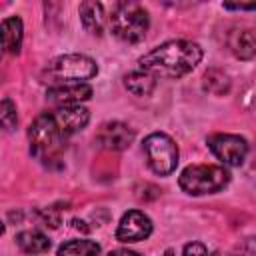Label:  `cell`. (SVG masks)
Instances as JSON below:
<instances>
[{
  "label": "cell",
  "mask_w": 256,
  "mask_h": 256,
  "mask_svg": "<svg viewBox=\"0 0 256 256\" xmlns=\"http://www.w3.org/2000/svg\"><path fill=\"white\" fill-rule=\"evenodd\" d=\"M108 256H140V254L134 252V250H128V248H116V250H112Z\"/></svg>",
  "instance_id": "cell-23"
},
{
  "label": "cell",
  "mask_w": 256,
  "mask_h": 256,
  "mask_svg": "<svg viewBox=\"0 0 256 256\" xmlns=\"http://www.w3.org/2000/svg\"><path fill=\"white\" fill-rule=\"evenodd\" d=\"M22 36H24V28H22V20L18 16H10V18L2 20V46L8 54L20 52Z\"/></svg>",
  "instance_id": "cell-13"
},
{
  "label": "cell",
  "mask_w": 256,
  "mask_h": 256,
  "mask_svg": "<svg viewBox=\"0 0 256 256\" xmlns=\"http://www.w3.org/2000/svg\"><path fill=\"white\" fill-rule=\"evenodd\" d=\"M16 244L26 254H44L50 248L48 236H44L38 230H24V232L16 234Z\"/></svg>",
  "instance_id": "cell-15"
},
{
  "label": "cell",
  "mask_w": 256,
  "mask_h": 256,
  "mask_svg": "<svg viewBox=\"0 0 256 256\" xmlns=\"http://www.w3.org/2000/svg\"><path fill=\"white\" fill-rule=\"evenodd\" d=\"M92 96V86L86 82H76V84H60L52 86L46 92L48 102L64 108V106H80V102L88 100Z\"/></svg>",
  "instance_id": "cell-10"
},
{
  "label": "cell",
  "mask_w": 256,
  "mask_h": 256,
  "mask_svg": "<svg viewBox=\"0 0 256 256\" xmlns=\"http://www.w3.org/2000/svg\"><path fill=\"white\" fill-rule=\"evenodd\" d=\"M230 180V174L224 166H214V164H194L182 170L178 184L184 192L192 196H202V194H212L222 190Z\"/></svg>",
  "instance_id": "cell-4"
},
{
  "label": "cell",
  "mask_w": 256,
  "mask_h": 256,
  "mask_svg": "<svg viewBox=\"0 0 256 256\" xmlns=\"http://www.w3.org/2000/svg\"><path fill=\"white\" fill-rule=\"evenodd\" d=\"M224 8H226V10H256V2H250V4H242V2L230 4V2H226Z\"/></svg>",
  "instance_id": "cell-22"
},
{
  "label": "cell",
  "mask_w": 256,
  "mask_h": 256,
  "mask_svg": "<svg viewBox=\"0 0 256 256\" xmlns=\"http://www.w3.org/2000/svg\"><path fill=\"white\" fill-rule=\"evenodd\" d=\"M142 148L146 152L148 166L158 176H168L176 170V166H178V146L168 134H162V132L148 134L144 138Z\"/></svg>",
  "instance_id": "cell-6"
},
{
  "label": "cell",
  "mask_w": 256,
  "mask_h": 256,
  "mask_svg": "<svg viewBox=\"0 0 256 256\" xmlns=\"http://www.w3.org/2000/svg\"><path fill=\"white\" fill-rule=\"evenodd\" d=\"M208 148L226 166H240L248 154V144L236 134H212L208 138Z\"/></svg>",
  "instance_id": "cell-7"
},
{
  "label": "cell",
  "mask_w": 256,
  "mask_h": 256,
  "mask_svg": "<svg viewBox=\"0 0 256 256\" xmlns=\"http://www.w3.org/2000/svg\"><path fill=\"white\" fill-rule=\"evenodd\" d=\"M204 88L210 90V92H214V94H224V92H228V88H230V80H228V76H226L224 72H220V70H210V72H206V76H204Z\"/></svg>",
  "instance_id": "cell-18"
},
{
  "label": "cell",
  "mask_w": 256,
  "mask_h": 256,
  "mask_svg": "<svg viewBox=\"0 0 256 256\" xmlns=\"http://www.w3.org/2000/svg\"><path fill=\"white\" fill-rule=\"evenodd\" d=\"M124 86L134 96H148V94H152V90L156 86V78L144 70H138V72H130L124 76Z\"/></svg>",
  "instance_id": "cell-16"
},
{
  "label": "cell",
  "mask_w": 256,
  "mask_h": 256,
  "mask_svg": "<svg viewBox=\"0 0 256 256\" xmlns=\"http://www.w3.org/2000/svg\"><path fill=\"white\" fill-rule=\"evenodd\" d=\"M52 116L66 138L72 136L74 132L82 130L90 120V112L82 106H64V108H58L56 112H52Z\"/></svg>",
  "instance_id": "cell-11"
},
{
  "label": "cell",
  "mask_w": 256,
  "mask_h": 256,
  "mask_svg": "<svg viewBox=\"0 0 256 256\" xmlns=\"http://www.w3.org/2000/svg\"><path fill=\"white\" fill-rule=\"evenodd\" d=\"M0 120H2V126L6 130H14L16 122H18V116H16V106L10 98H4L2 100V106H0Z\"/></svg>",
  "instance_id": "cell-19"
},
{
  "label": "cell",
  "mask_w": 256,
  "mask_h": 256,
  "mask_svg": "<svg viewBox=\"0 0 256 256\" xmlns=\"http://www.w3.org/2000/svg\"><path fill=\"white\" fill-rule=\"evenodd\" d=\"M28 140H30L32 156H36L42 162H48V160H56L58 158V154L64 148L66 136L58 128L52 112H44L30 124Z\"/></svg>",
  "instance_id": "cell-2"
},
{
  "label": "cell",
  "mask_w": 256,
  "mask_h": 256,
  "mask_svg": "<svg viewBox=\"0 0 256 256\" xmlns=\"http://www.w3.org/2000/svg\"><path fill=\"white\" fill-rule=\"evenodd\" d=\"M96 74H98L96 62L90 56H84V54L58 56L46 68V76L50 78V82H54V86L84 82V80L94 78Z\"/></svg>",
  "instance_id": "cell-5"
},
{
  "label": "cell",
  "mask_w": 256,
  "mask_h": 256,
  "mask_svg": "<svg viewBox=\"0 0 256 256\" xmlns=\"http://www.w3.org/2000/svg\"><path fill=\"white\" fill-rule=\"evenodd\" d=\"M182 256H208V250H206V246L200 244V242H190V244L184 246Z\"/></svg>",
  "instance_id": "cell-21"
},
{
  "label": "cell",
  "mask_w": 256,
  "mask_h": 256,
  "mask_svg": "<svg viewBox=\"0 0 256 256\" xmlns=\"http://www.w3.org/2000/svg\"><path fill=\"white\" fill-rule=\"evenodd\" d=\"M150 26L148 12L138 2H118L110 16V28L114 36L124 42H140Z\"/></svg>",
  "instance_id": "cell-3"
},
{
  "label": "cell",
  "mask_w": 256,
  "mask_h": 256,
  "mask_svg": "<svg viewBox=\"0 0 256 256\" xmlns=\"http://www.w3.org/2000/svg\"><path fill=\"white\" fill-rule=\"evenodd\" d=\"M164 256H174V250H170V248H168V250L164 252Z\"/></svg>",
  "instance_id": "cell-24"
},
{
  "label": "cell",
  "mask_w": 256,
  "mask_h": 256,
  "mask_svg": "<svg viewBox=\"0 0 256 256\" xmlns=\"http://www.w3.org/2000/svg\"><path fill=\"white\" fill-rule=\"evenodd\" d=\"M228 46L242 60L254 58L256 56V32L254 30H236L230 34Z\"/></svg>",
  "instance_id": "cell-14"
},
{
  "label": "cell",
  "mask_w": 256,
  "mask_h": 256,
  "mask_svg": "<svg viewBox=\"0 0 256 256\" xmlns=\"http://www.w3.org/2000/svg\"><path fill=\"white\" fill-rule=\"evenodd\" d=\"M80 20L90 34L100 36L104 32V24H106L104 6L98 2H82L80 4Z\"/></svg>",
  "instance_id": "cell-12"
},
{
  "label": "cell",
  "mask_w": 256,
  "mask_h": 256,
  "mask_svg": "<svg viewBox=\"0 0 256 256\" xmlns=\"http://www.w3.org/2000/svg\"><path fill=\"white\" fill-rule=\"evenodd\" d=\"M216 256H256V238H246L234 248L226 252H218Z\"/></svg>",
  "instance_id": "cell-20"
},
{
  "label": "cell",
  "mask_w": 256,
  "mask_h": 256,
  "mask_svg": "<svg viewBox=\"0 0 256 256\" xmlns=\"http://www.w3.org/2000/svg\"><path fill=\"white\" fill-rule=\"evenodd\" d=\"M202 60V48L190 40H170L148 54H144L138 64L144 72L164 78H180L192 72Z\"/></svg>",
  "instance_id": "cell-1"
},
{
  "label": "cell",
  "mask_w": 256,
  "mask_h": 256,
  "mask_svg": "<svg viewBox=\"0 0 256 256\" xmlns=\"http://www.w3.org/2000/svg\"><path fill=\"white\" fill-rule=\"evenodd\" d=\"M150 234H152V220L140 210H128L116 228V240L126 244L146 240Z\"/></svg>",
  "instance_id": "cell-8"
},
{
  "label": "cell",
  "mask_w": 256,
  "mask_h": 256,
  "mask_svg": "<svg viewBox=\"0 0 256 256\" xmlns=\"http://www.w3.org/2000/svg\"><path fill=\"white\" fill-rule=\"evenodd\" d=\"M134 130L124 122H106L96 134V142L106 150H124L132 144Z\"/></svg>",
  "instance_id": "cell-9"
},
{
  "label": "cell",
  "mask_w": 256,
  "mask_h": 256,
  "mask_svg": "<svg viewBox=\"0 0 256 256\" xmlns=\"http://www.w3.org/2000/svg\"><path fill=\"white\" fill-rule=\"evenodd\" d=\"M58 256H100V246L92 240H70L58 248Z\"/></svg>",
  "instance_id": "cell-17"
}]
</instances>
